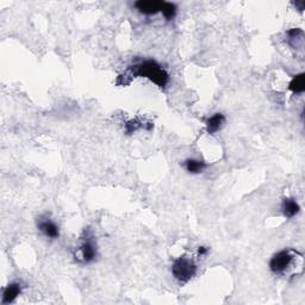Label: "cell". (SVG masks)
<instances>
[{"instance_id":"7","label":"cell","mask_w":305,"mask_h":305,"mask_svg":"<svg viewBox=\"0 0 305 305\" xmlns=\"http://www.w3.org/2000/svg\"><path fill=\"white\" fill-rule=\"evenodd\" d=\"M22 290H23V286H22L21 282H11L4 289L3 291V297H2V304H10L13 303L16 300L19 295L22 293Z\"/></svg>"},{"instance_id":"1","label":"cell","mask_w":305,"mask_h":305,"mask_svg":"<svg viewBox=\"0 0 305 305\" xmlns=\"http://www.w3.org/2000/svg\"><path fill=\"white\" fill-rule=\"evenodd\" d=\"M132 78H146L155 84L161 90H165L170 83V74L160 64L154 60H146L130 66L128 68Z\"/></svg>"},{"instance_id":"11","label":"cell","mask_w":305,"mask_h":305,"mask_svg":"<svg viewBox=\"0 0 305 305\" xmlns=\"http://www.w3.org/2000/svg\"><path fill=\"white\" fill-rule=\"evenodd\" d=\"M289 90L293 92V93H303L305 90V75L304 73L297 74L293 76L289 85Z\"/></svg>"},{"instance_id":"9","label":"cell","mask_w":305,"mask_h":305,"mask_svg":"<svg viewBox=\"0 0 305 305\" xmlns=\"http://www.w3.org/2000/svg\"><path fill=\"white\" fill-rule=\"evenodd\" d=\"M299 210V204L297 203V200L293 199V198H285V199L282 200L281 211L282 215H284L286 218H293L296 215H298Z\"/></svg>"},{"instance_id":"6","label":"cell","mask_w":305,"mask_h":305,"mask_svg":"<svg viewBox=\"0 0 305 305\" xmlns=\"http://www.w3.org/2000/svg\"><path fill=\"white\" fill-rule=\"evenodd\" d=\"M165 2L160 0H139L135 3L136 10H138L139 13L146 14V16H152L162 11Z\"/></svg>"},{"instance_id":"2","label":"cell","mask_w":305,"mask_h":305,"mask_svg":"<svg viewBox=\"0 0 305 305\" xmlns=\"http://www.w3.org/2000/svg\"><path fill=\"white\" fill-rule=\"evenodd\" d=\"M293 266L303 268V255L292 248L279 251L270 260V271L275 275L290 274Z\"/></svg>"},{"instance_id":"10","label":"cell","mask_w":305,"mask_h":305,"mask_svg":"<svg viewBox=\"0 0 305 305\" xmlns=\"http://www.w3.org/2000/svg\"><path fill=\"white\" fill-rule=\"evenodd\" d=\"M184 168L190 174H200L207 168V164L198 159H187L184 161Z\"/></svg>"},{"instance_id":"8","label":"cell","mask_w":305,"mask_h":305,"mask_svg":"<svg viewBox=\"0 0 305 305\" xmlns=\"http://www.w3.org/2000/svg\"><path fill=\"white\" fill-rule=\"evenodd\" d=\"M226 116L223 113H215L211 117H209L207 120V131L208 134L215 135L216 132H218L223 129V127L226 126Z\"/></svg>"},{"instance_id":"12","label":"cell","mask_w":305,"mask_h":305,"mask_svg":"<svg viewBox=\"0 0 305 305\" xmlns=\"http://www.w3.org/2000/svg\"><path fill=\"white\" fill-rule=\"evenodd\" d=\"M176 10H178V7H176L175 4L165 2L161 13L164 14V17L166 18L167 21H173L174 17L176 16Z\"/></svg>"},{"instance_id":"3","label":"cell","mask_w":305,"mask_h":305,"mask_svg":"<svg viewBox=\"0 0 305 305\" xmlns=\"http://www.w3.org/2000/svg\"><path fill=\"white\" fill-rule=\"evenodd\" d=\"M98 256V248L95 243V238L90 229L84 231L79 247L76 248L75 259L80 263L93 262Z\"/></svg>"},{"instance_id":"4","label":"cell","mask_w":305,"mask_h":305,"mask_svg":"<svg viewBox=\"0 0 305 305\" xmlns=\"http://www.w3.org/2000/svg\"><path fill=\"white\" fill-rule=\"evenodd\" d=\"M197 265L191 258L182 255L176 258L172 263V274L179 284H187L197 274Z\"/></svg>"},{"instance_id":"13","label":"cell","mask_w":305,"mask_h":305,"mask_svg":"<svg viewBox=\"0 0 305 305\" xmlns=\"http://www.w3.org/2000/svg\"><path fill=\"white\" fill-rule=\"evenodd\" d=\"M142 127L143 126L141 124V122H138L137 119H131L126 124V132L128 135L134 134V132H136L138 129H141Z\"/></svg>"},{"instance_id":"5","label":"cell","mask_w":305,"mask_h":305,"mask_svg":"<svg viewBox=\"0 0 305 305\" xmlns=\"http://www.w3.org/2000/svg\"><path fill=\"white\" fill-rule=\"evenodd\" d=\"M37 228L44 237L49 238V240H56L60 236V229L58 226L54 222L53 219L48 217V216H41L37 219Z\"/></svg>"},{"instance_id":"14","label":"cell","mask_w":305,"mask_h":305,"mask_svg":"<svg viewBox=\"0 0 305 305\" xmlns=\"http://www.w3.org/2000/svg\"><path fill=\"white\" fill-rule=\"evenodd\" d=\"M208 252H209V249L207 247H199V248H198V254H199L200 256L207 255Z\"/></svg>"}]
</instances>
